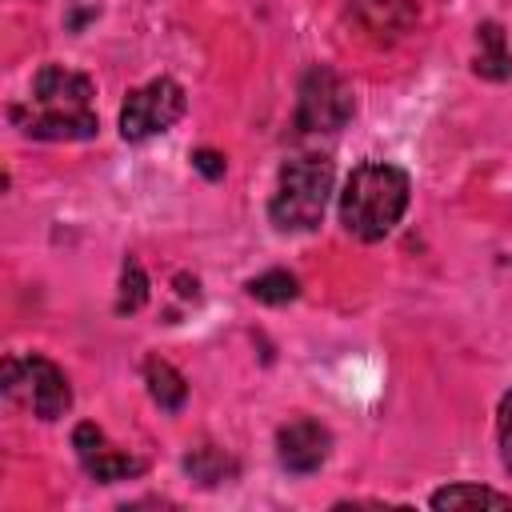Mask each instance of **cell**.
<instances>
[{
	"label": "cell",
	"instance_id": "cell-1",
	"mask_svg": "<svg viewBox=\"0 0 512 512\" xmlns=\"http://www.w3.org/2000/svg\"><path fill=\"white\" fill-rule=\"evenodd\" d=\"M92 80L60 64H44L32 80V104L12 108V120L24 136L36 140H92L100 120L92 112Z\"/></svg>",
	"mask_w": 512,
	"mask_h": 512
},
{
	"label": "cell",
	"instance_id": "cell-2",
	"mask_svg": "<svg viewBox=\"0 0 512 512\" xmlns=\"http://www.w3.org/2000/svg\"><path fill=\"white\" fill-rule=\"evenodd\" d=\"M408 196H412V184L396 164L368 160L352 168L340 192V224L356 240H384L408 212Z\"/></svg>",
	"mask_w": 512,
	"mask_h": 512
},
{
	"label": "cell",
	"instance_id": "cell-3",
	"mask_svg": "<svg viewBox=\"0 0 512 512\" xmlns=\"http://www.w3.org/2000/svg\"><path fill=\"white\" fill-rule=\"evenodd\" d=\"M332 180H336V172H332L328 156H292L280 168L276 196L268 204V220L280 232H312L324 220Z\"/></svg>",
	"mask_w": 512,
	"mask_h": 512
},
{
	"label": "cell",
	"instance_id": "cell-4",
	"mask_svg": "<svg viewBox=\"0 0 512 512\" xmlns=\"http://www.w3.org/2000/svg\"><path fill=\"white\" fill-rule=\"evenodd\" d=\"M4 396L8 400H28L40 420H60L72 408V388L68 376L48 360V356H24L4 364Z\"/></svg>",
	"mask_w": 512,
	"mask_h": 512
},
{
	"label": "cell",
	"instance_id": "cell-5",
	"mask_svg": "<svg viewBox=\"0 0 512 512\" xmlns=\"http://www.w3.org/2000/svg\"><path fill=\"white\" fill-rule=\"evenodd\" d=\"M356 112L352 88L328 68L316 64L300 80V100H296V128L300 132H340Z\"/></svg>",
	"mask_w": 512,
	"mask_h": 512
},
{
	"label": "cell",
	"instance_id": "cell-6",
	"mask_svg": "<svg viewBox=\"0 0 512 512\" xmlns=\"http://www.w3.org/2000/svg\"><path fill=\"white\" fill-rule=\"evenodd\" d=\"M184 116V88L168 76L148 80L144 88H132L120 108V136L124 140H148L156 132H168Z\"/></svg>",
	"mask_w": 512,
	"mask_h": 512
},
{
	"label": "cell",
	"instance_id": "cell-7",
	"mask_svg": "<svg viewBox=\"0 0 512 512\" xmlns=\"http://www.w3.org/2000/svg\"><path fill=\"white\" fill-rule=\"evenodd\" d=\"M328 452H332V436H328V428L320 420L296 416V420L280 424V432H276V456H280V464L288 472L308 476L328 460Z\"/></svg>",
	"mask_w": 512,
	"mask_h": 512
},
{
	"label": "cell",
	"instance_id": "cell-8",
	"mask_svg": "<svg viewBox=\"0 0 512 512\" xmlns=\"http://www.w3.org/2000/svg\"><path fill=\"white\" fill-rule=\"evenodd\" d=\"M352 16L364 32H372L380 40H392V36H404L416 24L420 4L416 0H352Z\"/></svg>",
	"mask_w": 512,
	"mask_h": 512
},
{
	"label": "cell",
	"instance_id": "cell-9",
	"mask_svg": "<svg viewBox=\"0 0 512 512\" xmlns=\"http://www.w3.org/2000/svg\"><path fill=\"white\" fill-rule=\"evenodd\" d=\"M476 40H480V52H476V76L484 80H508L512 76V52L504 44V28L496 20H484L476 28Z\"/></svg>",
	"mask_w": 512,
	"mask_h": 512
},
{
	"label": "cell",
	"instance_id": "cell-10",
	"mask_svg": "<svg viewBox=\"0 0 512 512\" xmlns=\"http://www.w3.org/2000/svg\"><path fill=\"white\" fill-rule=\"evenodd\" d=\"M144 384H148V396H152L164 412H180L184 400H188L184 376H180L168 360H160V356H148V360H144Z\"/></svg>",
	"mask_w": 512,
	"mask_h": 512
},
{
	"label": "cell",
	"instance_id": "cell-11",
	"mask_svg": "<svg viewBox=\"0 0 512 512\" xmlns=\"http://www.w3.org/2000/svg\"><path fill=\"white\" fill-rule=\"evenodd\" d=\"M184 472H188L200 488H216V484H224V480L236 476V464H232L220 448H212V444H196L192 452H184Z\"/></svg>",
	"mask_w": 512,
	"mask_h": 512
},
{
	"label": "cell",
	"instance_id": "cell-12",
	"mask_svg": "<svg viewBox=\"0 0 512 512\" xmlns=\"http://www.w3.org/2000/svg\"><path fill=\"white\" fill-rule=\"evenodd\" d=\"M432 508H512V496L480 488V484H448L440 492H432Z\"/></svg>",
	"mask_w": 512,
	"mask_h": 512
},
{
	"label": "cell",
	"instance_id": "cell-13",
	"mask_svg": "<svg viewBox=\"0 0 512 512\" xmlns=\"http://www.w3.org/2000/svg\"><path fill=\"white\" fill-rule=\"evenodd\" d=\"M84 468H88V476H92V480H100V484H116V480L140 476V472H144V460H136V456L116 452V448H108V444H104L92 460H84Z\"/></svg>",
	"mask_w": 512,
	"mask_h": 512
},
{
	"label": "cell",
	"instance_id": "cell-14",
	"mask_svg": "<svg viewBox=\"0 0 512 512\" xmlns=\"http://www.w3.org/2000/svg\"><path fill=\"white\" fill-rule=\"evenodd\" d=\"M248 296L260 300V304H288L300 296V280L284 268H272V272H260L248 280Z\"/></svg>",
	"mask_w": 512,
	"mask_h": 512
},
{
	"label": "cell",
	"instance_id": "cell-15",
	"mask_svg": "<svg viewBox=\"0 0 512 512\" xmlns=\"http://www.w3.org/2000/svg\"><path fill=\"white\" fill-rule=\"evenodd\" d=\"M144 300H148V276H144V268H140V260H124V268H120V296H116V312L124 316V312H140L144 308Z\"/></svg>",
	"mask_w": 512,
	"mask_h": 512
},
{
	"label": "cell",
	"instance_id": "cell-16",
	"mask_svg": "<svg viewBox=\"0 0 512 512\" xmlns=\"http://www.w3.org/2000/svg\"><path fill=\"white\" fill-rule=\"evenodd\" d=\"M72 448H76V456H80V464H84V460H92V456L104 448V432H100L92 420H84V424H76V432H72Z\"/></svg>",
	"mask_w": 512,
	"mask_h": 512
},
{
	"label": "cell",
	"instance_id": "cell-17",
	"mask_svg": "<svg viewBox=\"0 0 512 512\" xmlns=\"http://www.w3.org/2000/svg\"><path fill=\"white\" fill-rule=\"evenodd\" d=\"M496 436H500V456L512 472V392L500 400V416H496Z\"/></svg>",
	"mask_w": 512,
	"mask_h": 512
},
{
	"label": "cell",
	"instance_id": "cell-18",
	"mask_svg": "<svg viewBox=\"0 0 512 512\" xmlns=\"http://www.w3.org/2000/svg\"><path fill=\"white\" fill-rule=\"evenodd\" d=\"M192 168H196L200 176H208V180H220V176H224V156H220L216 148H196V152H192Z\"/></svg>",
	"mask_w": 512,
	"mask_h": 512
},
{
	"label": "cell",
	"instance_id": "cell-19",
	"mask_svg": "<svg viewBox=\"0 0 512 512\" xmlns=\"http://www.w3.org/2000/svg\"><path fill=\"white\" fill-rule=\"evenodd\" d=\"M176 288H180V296H184V300H196V296H200L196 280H188V276H176Z\"/></svg>",
	"mask_w": 512,
	"mask_h": 512
}]
</instances>
